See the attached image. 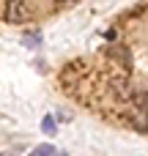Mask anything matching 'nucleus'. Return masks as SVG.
Listing matches in <instances>:
<instances>
[{
  "label": "nucleus",
  "mask_w": 148,
  "mask_h": 156,
  "mask_svg": "<svg viewBox=\"0 0 148 156\" xmlns=\"http://www.w3.org/2000/svg\"><path fill=\"white\" fill-rule=\"evenodd\" d=\"M27 16H30V11H27L25 0H8V5H5V22L19 25V22H27Z\"/></svg>",
  "instance_id": "1"
},
{
  "label": "nucleus",
  "mask_w": 148,
  "mask_h": 156,
  "mask_svg": "<svg viewBox=\"0 0 148 156\" xmlns=\"http://www.w3.org/2000/svg\"><path fill=\"white\" fill-rule=\"evenodd\" d=\"M113 93H115L121 101H132L135 90H132V82H129V77H115V80H113Z\"/></svg>",
  "instance_id": "2"
},
{
  "label": "nucleus",
  "mask_w": 148,
  "mask_h": 156,
  "mask_svg": "<svg viewBox=\"0 0 148 156\" xmlns=\"http://www.w3.org/2000/svg\"><path fill=\"white\" fill-rule=\"evenodd\" d=\"M107 55H110V58H115V60H121L124 66H129V60H132L129 49H124V47H110V49H107Z\"/></svg>",
  "instance_id": "3"
},
{
  "label": "nucleus",
  "mask_w": 148,
  "mask_h": 156,
  "mask_svg": "<svg viewBox=\"0 0 148 156\" xmlns=\"http://www.w3.org/2000/svg\"><path fill=\"white\" fill-rule=\"evenodd\" d=\"M22 44H25V47H30V49H36V47L41 44V33H38V30L25 33V36H22Z\"/></svg>",
  "instance_id": "4"
},
{
  "label": "nucleus",
  "mask_w": 148,
  "mask_h": 156,
  "mask_svg": "<svg viewBox=\"0 0 148 156\" xmlns=\"http://www.w3.org/2000/svg\"><path fill=\"white\" fill-rule=\"evenodd\" d=\"M132 101H135V107H143L148 112V90H137V93L132 96Z\"/></svg>",
  "instance_id": "5"
},
{
  "label": "nucleus",
  "mask_w": 148,
  "mask_h": 156,
  "mask_svg": "<svg viewBox=\"0 0 148 156\" xmlns=\"http://www.w3.org/2000/svg\"><path fill=\"white\" fill-rule=\"evenodd\" d=\"M55 129H58V126H55V118L47 115V118L41 121V132H44V134H55Z\"/></svg>",
  "instance_id": "6"
},
{
  "label": "nucleus",
  "mask_w": 148,
  "mask_h": 156,
  "mask_svg": "<svg viewBox=\"0 0 148 156\" xmlns=\"http://www.w3.org/2000/svg\"><path fill=\"white\" fill-rule=\"evenodd\" d=\"M52 154H55L52 145H38V148H33V154H30V156H52Z\"/></svg>",
  "instance_id": "7"
},
{
  "label": "nucleus",
  "mask_w": 148,
  "mask_h": 156,
  "mask_svg": "<svg viewBox=\"0 0 148 156\" xmlns=\"http://www.w3.org/2000/svg\"><path fill=\"white\" fill-rule=\"evenodd\" d=\"M0 156H14V154H0Z\"/></svg>",
  "instance_id": "8"
}]
</instances>
